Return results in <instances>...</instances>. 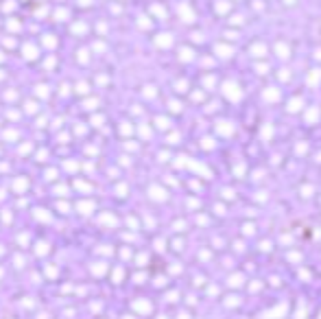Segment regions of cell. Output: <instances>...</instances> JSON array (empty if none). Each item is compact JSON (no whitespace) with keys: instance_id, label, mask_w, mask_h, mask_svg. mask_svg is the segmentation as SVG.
Instances as JSON below:
<instances>
[{"instance_id":"17","label":"cell","mask_w":321,"mask_h":319,"mask_svg":"<svg viewBox=\"0 0 321 319\" xmlns=\"http://www.w3.org/2000/svg\"><path fill=\"white\" fill-rule=\"evenodd\" d=\"M0 79H2V72H0Z\"/></svg>"},{"instance_id":"5","label":"cell","mask_w":321,"mask_h":319,"mask_svg":"<svg viewBox=\"0 0 321 319\" xmlns=\"http://www.w3.org/2000/svg\"><path fill=\"white\" fill-rule=\"evenodd\" d=\"M72 31H74V33H85V31H88V26H85V24H74V26H72Z\"/></svg>"},{"instance_id":"4","label":"cell","mask_w":321,"mask_h":319,"mask_svg":"<svg viewBox=\"0 0 321 319\" xmlns=\"http://www.w3.org/2000/svg\"><path fill=\"white\" fill-rule=\"evenodd\" d=\"M44 46H46V48H55V46H57V40L50 37V35H46V37H44Z\"/></svg>"},{"instance_id":"15","label":"cell","mask_w":321,"mask_h":319,"mask_svg":"<svg viewBox=\"0 0 321 319\" xmlns=\"http://www.w3.org/2000/svg\"><path fill=\"white\" fill-rule=\"evenodd\" d=\"M37 254H46V245H40L37 247Z\"/></svg>"},{"instance_id":"8","label":"cell","mask_w":321,"mask_h":319,"mask_svg":"<svg viewBox=\"0 0 321 319\" xmlns=\"http://www.w3.org/2000/svg\"><path fill=\"white\" fill-rule=\"evenodd\" d=\"M77 88H79V92H81V94H88V83H79Z\"/></svg>"},{"instance_id":"3","label":"cell","mask_w":321,"mask_h":319,"mask_svg":"<svg viewBox=\"0 0 321 319\" xmlns=\"http://www.w3.org/2000/svg\"><path fill=\"white\" fill-rule=\"evenodd\" d=\"M26 188V179H18V182H13V190H18V192H22Z\"/></svg>"},{"instance_id":"6","label":"cell","mask_w":321,"mask_h":319,"mask_svg":"<svg viewBox=\"0 0 321 319\" xmlns=\"http://www.w3.org/2000/svg\"><path fill=\"white\" fill-rule=\"evenodd\" d=\"M92 271H94V275H103V273H105V267L101 265V267H94Z\"/></svg>"},{"instance_id":"7","label":"cell","mask_w":321,"mask_h":319,"mask_svg":"<svg viewBox=\"0 0 321 319\" xmlns=\"http://www.w3.org/2000/svg\"><path fill=\"white\" fill-rule=\"evenodd\" d=\"M9 29H11V31H20V22H13V20H11V22H9Z\"/></svg>"},{"instance_id":"1","label":"cell","mask_w":321,"mask_h":319,"mask_svg":"<svg viewBox=\"0 0 321 319\" xmlns=\"http://www.w3.org/2000/svg\"><path fill=\"white\" fill-rule=\"evenodd\" d=\"M77 208H79V212H81V214H90L92 210H94V203H92V201H81Z\"/></svg>"},{"instance_id":"16","label":"cell","mask_w":321,"mask_h":319,"mask_svg":"<svg viewBox=\"0 0 321 319\" xmlns=\"http://www.w3.org/2000/svg\"><path fill=\"white\" fill-rule=\"evenodd\" d=\"M0 61H2V52H0Z\"/></svg>"},{"instance_id":"10","label":"cell","mask_w":321,"mask_h":319,"mask_svg":"<svg viewBox=\"0 0 321 319\" xmlns=\"http://www.w3.org/2000/svg\"><path fill=\"white\" fill-rule=\"evenodd\" d=\"M46 275H50V278H55V275H57V269H55V267H50V269H46Z\"/></svg>"},{"instance_id":"12","label":"cell","mask_w":321,"mask_h":319,"mask_svg":"<svg viewBox=\"0 0 321 319\" xmlns=\"http://www.w3.org/2000/svg\"><path fill=\"white\" fill-rule=\"evenodd\" d=\"M94 105H96V101H88L85 103V109H94Z\"/></svg>"},{"instance_id":"11","label":"cell","mask_w":321,"mask_h":319,"mask_svg":"<svg viewBox=\"0 0 321 319\" xmlns=\"http://www.w3.org/2000/svg\"><path fill=\"white\" fill-rule=\"evenodd\" d=\"M57 18H59V20H63V18H68V11H63V9H61V11H57Z\"/></svg>"},{"instance_id":"2","label":"cell","mask_w":321,"mask_h":319,"mask_svg":"<svg viewBox=\"0 0 321 319\" xmlns=\"http://www.w3.org/2000/svg\"><path fill=\"white\" fill-rule=\"evenodd\" d=\"M24 57H26V59H35V57H37V48L31 46V44H26L24 46Z\"/></svg>"},{"instance_id":"13","label":"cell","mask_w":321,"mask_h":319,"mask_svg":"<svg viewBox=\"0 0 321 319\" xmlns=\"http://www.w3.org/2000/svg\"><path fill=\"white\" fill-rule=\"evenodd\" d=\"M26 112H35V103H26Z\"/></svg>"},{"instance_id":"9","label":"cell","mask_w":321,"mask_h":319,"mask_svg":"<svg viewBox=\"0 0 321 319\" xmlns=\"http://www.w3.org/2000/svg\"><path fill=\"white\" fill-rule=\"evenodd\" d=\"M101 221H103V223H114V219H112L109 214H103V217H101Z\"/></svg>"},{"instance_id":"14","label":"cell","mask_w":321,"mask_h":319,"mask_svg":"<svg viewBox=\"0 0 321 319\" xmlns=\"http://www.w3.org/2000/svg\"><path fill=\"white\" fill-rule=\"evenodd\" d=\"M37 94H40V96H46V88H44V85L37 88Z\"/></svg>"}]
</instances>
